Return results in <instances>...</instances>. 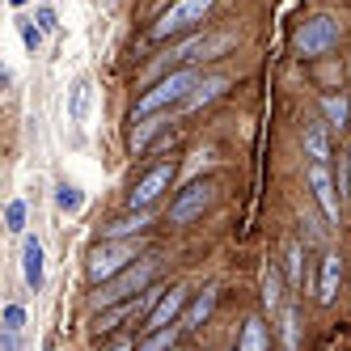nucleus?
Wrapping results in <instances>:
<instances>
[{
    "label": "nucleus",
    "mask_w": 351,
    "mask_h": 351,
    "mask_svg": "<svg viewBox=\"0 0 351 351\" xmlns=\"http://www.w3.org/2000/svg\"><path fill=\"white\" fill-rule=\"evenodd\" d=\"M199 89V72H191V68H182V72H169L165 81H157L153 89H148L140 102H136V123L140 119H148V114H165L169 106H186L191 102V93Z\"/></svg>",
    "instance_id": "nucleus-1"
},
{
    "label": "nucleus",
    "mask_w": 351,
    "mask_h": 351,
    "mask_svg": "<svg viewBox=\"0 0 351 351\" xmlns=\"http://www.w3.org/2000/svg\"><path fill=\"white\" fill-rule=\"evenodd\" d=\"M153 275H157V258H140L136 267H128L123 275H114V280H106L102 288H97V292H93V305L102 309V305H119V300L144 296L148 284H153Z\"/></svg>",
    "instance_id": "nucleus-2"
},
{
    "label": "nucleus",
    "mask_w": 351,
    "mask_h": 351,
    "mask_svg": "<svg viewBox=\"0 0 351 351\" xmlns=\"http://www.w3.org/2000/svg\"><path fill=\"white\" fill-rule=\"evenodd\" d=\"M128 267H136V241H102V245H93L89 275H93L97 284L114 280V275H123Z\"/></svg>",
    "instance_id": "nucleus-3"
},
{
    "label": "nucleus",
    "mask_w": 351,
    "mask_h": 351,
    "mask_svg": "<svg viewBox=\"0 0 351 351\" xmlns=\"http://www.w3.org/2000/svg\"><path fill=\"white\" fill-rule=\"evenodd\" d=\"M212 5H216V0H173V5L153 21V38H169V34L191 30L195 21H204L212 13Z\"/></svg>",
    "instance_id": "nucleus-4"
},
{
    "label": "nucleus",
    "mask_w": 351,
    "mask_h": 351,
    "mask_svg": "<svg viewBox=\"0 0 351 351\" xmlns=\"http://www.w3.org/2000/svg\"><path fill=\"white\" fill-rule=\"evenodd\" d=\"M335 43H339V21L322 13V17H309L305 26L296 30L292 51H296V56H305V60H313V56H326Z\"/></svg>",
    "instance_id": "nucleus-5"
},
{
    "label": "nucleus",
    "mask_w": 351,
    "mask_h": 351,
    "mask_svg": "<svg viewBox=\"0 0 351 351\" xmlns=\"http://www.w3.org/2000/svg\"><path fill=\"white\" fill-rule=\"evenodd\" d=\"M229 47H233V34H195V38H186L182 47H173L165 60H157V64H153V72H161V68H169V64L212 60V56H220V51H229Z\"/></svg>",
    "instance_id": "nucleus-6"
},
{
    "label": "nucleus",
    "mask_w": 351,
    "mask_h": 351,
    "mask_svg": "<svg viewBox=\"0 0 351 351\" xmlns=\"http://www.w3.org/2000/svg\"><path fill=\"white\" fill-rule=\"evenodd\" d=\"M335 186H339V182L330 178V165H309V191H313L322 216L330 220V224H339V208H343V195H339Z\"/></svg>",
    "instance_id": "nucleus-7"
},
{
    "label": "nucleus",
    "mask_w": 351,
    "mask_h": 351,
    "mask_svg": "<svg viewBox=\"0 0 351 351\" xmlns=\"http://www.w3.org/2000/svg\"><path fill=\"white\" fill-rule=\"evenodd\" d=\"M212 182H191L178 199H173V208H169V220L173 224H191L195 216H204L208 208H212Z\"/></svg>",
    "instance_id": "nucleus-8"
},
{
    "label": "nucleus",
    "mask_w": 351,
    "mask_h": 351,
    "mask_svg": "<svg viewBox=\"0 0 351 351\" xmlns=\"http://www.w3.org/2000/svg\"><path fill=\"white\" fill-rule=\"evenodd\" d=\"M169 182H173V165H157V169H148L144 178L136 182V191L128 195L132 199V208L136 212H148L161 199V191H169Z\"/></svg>",
    "instance_id": "nucleus-9"
},
{
    "label": "nucleus",
    "mask_w": 351,
    "mask_h": 351,
    "mask_svg": "<svg viewBox=\"0 0 351 351\" xmlns=\"http://www.w3.org/2000/svg\"><path fill=\"white\" fill-rule=\"evenodd\" d=\"M182 309H186V288H169V292L161 296V305H157L153 313L144 317V330H148V335H157V330H169V322L178 317Z\"/></svg>",
    "instance_id": "nucleus-10"
},
{
    "label": "nucleus",
    "mask_w": 351,
    "mask_h": 351,
    "mask_svg": "<svg viewBox=\"0 0 351 351\" xmlns=\"http://www.w3.org/2000/svg\"><path fill=\"white\" fill-rule=\"evenodd\" d=\"M305 157L313 161V165H330V123L326 119H313V123H305Z\"/></svg>",
    "instance_id": "nucleus-11"
},
{
    "label": "nucleus",
    "mask_w": 351,
    "mask_h": 351,
    "mask_svg": "<svg viewBox=\"0 0 351 351\" xmlns=\"http://www.w3.org/2000/svg\"><path fill=\"white\" fill-rule=\"evenodd\" d=\"M89 110H93V81L81 77L77 85H72V93H68V119L77 123V128H85V123H89Z\"/></svg>",
    "instance_id": "nucleus-12"
},
{
    "label": "nucleus",
    "mask_w": 351,
    "mask_h": 351,
    "mask_svg": "<svg viewBox=\"0 0 351 351\" xmlns=\"http://www.w3.org/2000/svg\"><path fill=\"white\" fill-rule=\"evenodd\" d=\"M21 275H26L30 292L43 288V241H38V237H26V241H21Z\"/></svg>",
    "instance_id": "nucleus-13"
},
{
    "label": "nucleus",
    "mask_w": 351,
    "mask_h": 351,
    "mask_svg": "<svg viewBox=\"0 0 351 351\" xmlns=\"http://www.w3.org/2000/svg\"><path fill=\"white\" fill-rule=\"evenodd\" d=\"M263 305L271 309V317H284V275L280 271H275L271 263L263 267Z\"/></svg>",
    "instance_id": "nucleus-14"
},
{
    "label": "nucleus",
    "mask_w": 351,
    "mask_h": 351,
    "mask_svg": "<svg viewBox=\"0 0 351 351\" xmlns=\"http://www.w3.org/2000/svg\"><path fill=\"white\" fill-rule=\"evenodd\" d=\"M339 280H343V267H339V254H326L322 258V275H317V300L330 305L339 296Z\"/></svg>",
    "instance_id": "nucleus-15"
},
{
    "label": "nucleus",
    "mask_w": 351,
    "mask_h": 351,
    "mask_svg": "<svg viewBox=\"0 0 351 351\" xmlns=\"http://www.w3.org/2000/svg\"><path fill=\"white\" fill-rule=\"evenodd\" d=\"M165 123H173V119L169 114H148V119H140L136 128H132V153H144V148L153 144V136L165 132Z\"/></svg>",
    "instance_id": "nucleus-16"
},
{
    "label": "nucleus",
    "mask_w": 351,
    "mask_h": 351,
    "mask_svg": "<svg viewBox=\"0 0 351 351\" xmlns=\"http://www.w3.org/2000/svg\"><path fill=\"white\" fill-rule=\"evenodd\" d=\"M212 305H216V288H204V292L195 296V305L182 313V330H195V326H204L208 313H212Z\"/></svg>",
    "instance_id": "nucleus-17"
},
{
    "label": "nucleus",
    "mask_w": 351,
    "mask_h": 351,
    "mask_svg": "<svg viewBox=\"0 0 351 351\" xmlns=\"http://www.w3.org/2000/svg\"><path fill=\"white\" fill-rule=\"evenodd\" d=\"M322 114H326V123H330V128H347V119H351V106H347V97L343 93H326L322 97Z\"/></svg>",
    "instance_id": "nucleus-18"
},
{
    "label": "nucleus",
    "mask_w": 351,
    "mask_h": 351,
    "mask_svg": "<svg viewBox=\"0 0 351 351\" xmlns=\"http://www.w3.org/2000/svg\"><path fill=\"white\" fill-rule=\"evenodd\" d=\"M237 351H267V326H263L258 317L245 322V330H241V339H237Z\"/></svg>",
    "instance_id": "nucleus-19"
},
{
    "label": "nucleus",
    "mask_w": 351,
    "mask_h": 351,
    "mask_svg": "<svg viewBox=\"0 0 351 351\" xmlns=\"http://www.w3.org/2000/svg\"><path fill=\"white\" fill-rule=\"evenodd\" d=\"M148 224V212H136V216H123V220H114L110 229H106V241H123L128 233H140Z\"/></svg>",
    "instance_id": "nucleus-20"
},
{
    "label": "nucleus",
    "mask_w": 351,
    "mask_h": 351,
    "mask_svg": "<svg viewBox=\"0 0 351 351\" xmlns=\"http://www.w3.org/2000/svg\"><path fill=\"white\" fill-rule=\"evenodd\" d=\"M81 204H85V195H81L77 182H60L56 186V208L60 212H81Z\"/></svg>",
    "instance_id": "nucleus-21"
},
{
    "label": "nucleus",
    "mask_w": 351,
    "mask_h": 351,
    "mask_svg": "<svg viewBox=\"0 0 351 351\" xmlns=\"http://www.w3.org/2000/svg\"><path fill=\"white\" fill-rule=\"evenodd\" d=\"M224 85H229V77H208V81H199V89L191 93V102H186V106H204V102H212V97L224 93Z\"/></svg>",
    "instance_id": "nucleus-22"
},
{
    "label": "nucleus",
    "mask_w": 351,
    "mask_h": 351,
    "mask_svg": "<svg viewBox=\"0 0 351 351\" xmlns=\"http://www.w3.org/2000/svg\"><path fill=\"white\" fill-rule=\"evenodd\" d=\"M178 330L182 326H169V330H157V335H148L136 351H173V343H178Z\"/></svg>",
    "instance_id": "nucleus-23"
},
{
    "label": "nucleus",
    "mask_w": 351,
    "mask_h": 351,
    "mask_svg": "<svg viewBox=\"0 0 351 351\" xmlns=\"http://www.w3.org/2000/svg\"><path fill=\"white\" fill-rule=\"evenodd\" d=\"M300 263H305V250H300V241H292V245H288V284H292V288L305 284V271H300Z\"/></svg>",
    "instance_id": "nucleus-24"
},
{
    "label": "nucleus",
    "mask_w": 351,
    "mask_h": 351,
    "mask_svg": "<svg viewBox=\"0 0 351 351\" xmlns=\"http://www.w3.org/2000/svg\"><path fill=\"white\" fill-rule=\"evenodd\" d=\"M5 224H9V233H26V204L21 199H13L5 208Z\"/></svg>",
    "instance_id": "nucleus-25"
},
{
    "label": "nucleus",
    "mask_w": 351,
    "mask_h": 351,
    "mask_svg": "<svg viewBox=\"0 0 351 351\" xmlns=\"http://www.w3.org/2000/svg\"><path fill=\"white\" fill-rule=\"evenodd\" d=\"M17 26H21V43H26L30 51H38V47H43V30H38V21H26V17H21Z\"/></svg>",
    "instance_id": "nucleus-26"
},
{
    "label": "nucleus",
    "mask_w": 351,
    "mask_h": 351,
    "mask_svg": "<svg viewBox=\"0 0 351 351\" xmlns=\"http://www.w3.org/2000/svg\"><path fill=\"white\" fill-rule=\"evenodd\" d=\"M280 326H284V347H288V351H296V309H292V305L284 309Z\"/></svg>",
    "instance_id": "nucleus-27"
},
{
    "label": "nucleus",
    "mask_w": 351,
    "mask_h": 351,
    "mask_svg": "<svg viewBox=\"0 0 351 351\" xmlns=\"http://www.w3.org/2000/svg\"><path fill=\"white\" fill-rule=\"evenodd\" d=\"M34 21H38V30H43V34H51V30H60V17H56V9H51V5H43V9H34Z\"/></svg>",
    "instance_id": "nucleus-28"
},
{
    "label": "nucleus",
    "mask_w": 351,
    "mask_h": 351,
    "mask_svg": "<svg viewBox=\"0 0 351 351\" xmlns=\"http://www.w3.org/2000/svg\"><path fill=\"white\" fill-rule=\"evenodd\" d=\"M339 195H343V199H351V153H343V157H339Z\"/></svg>",
    "instance_id": "nucleus-29"
},
{
    "label": "nucleus",
    "mask_w": 351,
    "mask_h": 351,
    "mask_svg": "<svg viewBox=\"0 0 351 351\" xmlns=\"http://www.w3.org/2000/svg\"><path fill=\"white\" fill-rule=\"evenodd\" d=\"M21 326H26V309H21V305H5V330L17 335Z\"/></svg>",
    "instance_id": "nucleus-30"
},
{
    "label": "nucleus",
    "mask_w": 351,
    "mask_h": 351,
    "mask_svg": "<svg viewBox=\"0 0 351 351\" xmlns=\"http://www.w3.org/2000/svg\"><path fill=\"white\" fill-rule=\"evenodd\" d=\"M0 347H5V351H17V335L5 330V335H0Z\"/></svg>",
    "instance_id": "nucleus-31"
},
{
    "label": "nucleus",
    "mask_w": 351,
    "mask_h": 351,
    "mask_svg": "<svg viewBox=\"0 0 351 351\" xmlns=\"http://www.w3.org/2000/svg\"><path fill=\"white\" fill-rule=\"evenodd\" d=\"M9 5H13V9H21V5H26V0H9Z\"/></svg>",
    "instance_id": "nucleus-32"
},
{
    "label": "nucleus",
    "mask_w": 351,
    "mask_h": 351,
    "mask_svg": "<svg viewBox=\"0 0 351 351\" xmlns=\"http://www.w3.org/2000/svg\"><path fill=\"white\" fill-rule=\"evenodd\" d=\"M114 351H132V347H128V343H119V347H114Z\"/></svg>",
    "instance_id": "nucleus-33"
},
{
    "label": "nucleus",
    "mask_w": 351,
    "mask_h": 351,
    "mask_svg": "<svg viewBox=\"0 0 351 351\" xmlns=\"http://www.w3.org/2000/svg\"><path fill=\"white\" fill-rule=\"evenodd\" d=\"M43 5H51V0H43Z\"/></svg>",
    "instance_id": "nucleus-34"
}]
</instances>
